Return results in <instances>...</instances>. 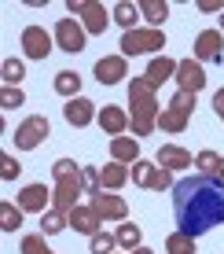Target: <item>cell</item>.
Wrapping results in <instances>:
<instances>
[{"label":"cell","instance_id":"cell-1","mask_svg":"<svg viewBox=\"0 0 224 254\" xmlns=\"http://www.w3.org/2000/svg\"><path fill=\"white\" fill-rule=\"evenodd\" d=\"M173 221L177 232L202 236L224 225V185L210 173H195L173 185Z\"/></svg>","mask_w":224,"mask_h":254},{"label":"cell","instance_id":"cell-2","mask_svg":"<svg viewBox=\"0 0 224 254\" xmlns=\"http://www.w3.org/2000/svg\"><path fill=\"white\" fill-rule=\"evenodd\" d=\"M129 107H133V136H151L154 126H158V100H154V85L147 77H133L129 81Z\"/></svg>","mask_w":224,"mask_h":254},{"label":"cell","instance_id":"cell-3","mask_svg":"<svg viewBox=\"0 0 224 254\" xmlns=\"http://www.w3.org/2000/svg\"><path fill=\"white\" fill-rule=\"evenodd\" d=\"M191 111H195V96L177 89V96L169 100V107H162L158 126L166 129V133H184V129H187V122H191Z\"/></svg>","mask_w":224,"mask_h":254},{"label":"cell","instance_id":"cell-4","mask_svg":"<svg viewBox=\"0 0 224 254\" xmlns=\"http://www.w3.org/2000/svg\"><path fill=\"white\" fill-rule=\"evenodd\" d=\"M158 48H166V33L162 30H125L122 33V56H147V52H158Z\"/></svg>","mask_w":224,"mask_h":254},{"label":"cell","instance_id":"cell-5","mask_svg":"<svg viewBox=\"0 0 224 254\" xmlns=\"http://www.w3.org/2000/svg\"><path fill=\"white\" fill-rule=\"evenodd\" d=\"M66 11H70V19H74V15L81 19L85 33H103V30H107V22H110V11L103 4H96V0H70Z\"/></svg>","mask_w":224,"mask_h":254},{"label":"cell","instance_id":"cell-6","mask_svg":"<svg viewBox=\"0 0 224 254\" xmlns=\"http://www.w3.org/2000/svg\"><path fill=\"white\" fill-rule=\"evenodd\" d=\"M48 133H51L48 118H45V115H30L19 129H15V147H19V151H33V147L45 144Z\"/></svg>","mask_w":224,"mask_h":254},{"label":"cell","instance_id":"cell-7","mask_svg":"<svg viewBox=\"0 0 224 254\" xmlns=\"http://www.w3.org/2000/svg\"><path fill=\"white\" fill-rule=\"evenodd\" d=\"M85 26L77 19H59L55 22V48L70 52V56H77V52H85Z\"/></svg>","mask_w":224,"mask_h":254},{"label":"cell","instance_id":"cell-8","mask_svg":"<svg viewBox=\"0 0 224 254\" xmlns=\"http://www.w3.org/2000/svg\"><path fill=\"white\" fill-rule=\"evenodd\" d=\"M77 195H85L81 173H77V177H59L55 188H51V206L63 210V214H70V210L77 206Z\"/></svg>","mask_w":224,"mask_h":254},{"label":"cell","instance_id":"cell-9","mask_svg":"<svg viewBox=\"0 0 224 254\" xmlns=\"http://www.w3.org/2000/svg\"><path fill=\"white\" fill-rule=\"evenodd\" d=\"M51 45H55V33H48L45 26H26L22 30V52L30 59H48Z\"/></svg>","mask_w":224,"mask_h":254},{"label":"cell","instance_id":"cell-10","mask_svg":"<svg viewBox=\"0 0 224 254\" xmlns=\"http://www.w3.org/2000/svg\"><path fill=\"white\" fill-rule=\"evenodd\" d=\"M173 81H177V89H180V92H191V96H195V92H202V89H206V70H202L199 59H180Z\"/></svg>","mask_w":224,"mask_h":254},{"label":"cell","instance_id":"cell-11","mask_svg":"<svg viewBox=\"0 0 224 254\" xmlns=\"http://www.w3.org/2000/svg\"><path fill=\"white\" fill-rule=\"evenodd\" d=\"M195 59L199 63H224V33L221 30H202L195 37Z\"/></svg>","mask_w":224,"mask_h":254},{"label":"cell","instance_id":"cell-12","mask_svg":"<svg viewBox=\"0 0 224 254\" xmlns=\"http://www.w3.org/2000/svg\"><path fill=\"white\" fill-rule=\"evenodd\" d=\"M103 221H129V203L122 195H110V191H99V195H92L89 203Z\"/></svg>","mask_w":224,"mask_h":254},{"label":"cell","instance_id":"cell-13","mask_svg":"<svg viewBox=\"0 0 224 254\" xmlns=\"http://www.w3.org/2000/svg\"><path fill=\"white\" fill-rule=\"evenodd\" d=\"M63 118L70 122L74 129H85V126H92V122L99 118V111H96V103H92V100H85V96H74V100H66Z\"/></svg>","mask_w":224,"mask_h":254},{"label":"cell","instance_id":"cell-14","mask_svg":"<svg viewBox=\"0 0 224 254\" xmlns=\"http://www.w3.org/2000/svg\"><path fill=\"white\" fill-rule=\"evenodd\" d=\"M96 122L103 126V133H107L110 140H114V136H125V129L133 126L129 111H125V107H114V103H107V107L99 111V118H96Z\"/></svg>","mask_w":224,"mask_h":254},{"label":"cell","instance_id":"cell-15","mask_svg":"<svg viewBox=\"0 0 224 254\" xmlns=\"http://www.w3.org/2000/svg\"><path fill=\"white\" fill-rule=\"evenodd\" d=\"M122 77H129L125 56H103L99 63H96V81L99 85H118Z\"/></svg>","mask_w":224,"mask_h":254},{"label":"cell","instance_id":"cell-16","mask_svg":"<svg viewBox=\"0 0 224 254\" xmlns=\"http://www.w3.org/2000/svg\"><path fill=\"white\" fill-rule=\"evenodd\" d=\"M110 162H122V166L140 162V140L136 136H114L110 140Z\"/></svg>","mask_w":224,"mask_h":254},{"label":"cell","instance_id":"cell-17","mask_svg":"<svg viewBox=\"0 0 224 254\" xmlns=\"http://www.w3.org/2000/svg\"><path fill=\"white\" fill-rule=\"evenodd\" d=\"M66 217H70V229H74V232H85V236H96L99 225H103V217H99L92 206H74Z\"/></svg>","mask_w":224,"mask_h":254},{"label":"cell","instance_id":"cell-18","mask_svg":"<svg viewBox=\"0 0 224 254\" xmlns=\"http://www.w3.org/2000/svg\"><path fill=\"white\" fill-rule=\"evenodd\" d=\"M48 199H51V188H45V185H26L19 191V206L22 210H33V214H45Z\"/></svg>","mask_w":224,"mask_h":254},{"label":"cell","instance_id":"cell-19","mask_svg":"<svg viewBox=\"0 0 224 254\" xmlns=\"http://www.w3.org/2000/svg\"><path fill=\"white\" fill-rule=\"evenodd\" d=\"M133 177L129 173V166L122 162H107V166H99V188L103 191H118V188H125V181Z\"/></svg>","mask_w":224,"mask_h":254},{"label":"cell","instance_id":"cell-20","mask_svg":"<svg viewBox=\"0 0 224 254\" xmlns=\"http://www.w3.org/2000/svg\"><path fill=\"white\" fill-rule=\"evenodd\" d=\"M154 162L166 166V170H184V166H191L195 159H191V151H184V147H177V144H162Z\"/></svg>","mask_w":224,"mask_h":254},{"label":"cell","instance_id":"cell-21","mask_svg":"<svg viewBox=\"0 0 224 254\" xmlns=\"http://www.w3.org/2000/svg\"><path fill=\"white\" fill-rule=\"evenodd\" d=\"M147 81L154 85V89H158L162 81H169V77H177V59H169V56H158V59H151L147 63Z\"/></svg>","mask_w":224,"mask_h":254},{"label":"cell","instance_id":"cell-22","mask_svg":"<svg viewBox=\"0 0 224 254\" xmlns=\"http://www.w3.org/2000/svg\"><path fill=\"white\" fill-rule=\"evenodd\" d=\"M140 4H129V0H118L114 7H110V22L125 26V30H136V22H140Z\"/></svg>","mask_w":224,"mask_h":254},{"label":"cell","instance_id":"cell-23","mask_svg":"<svg viewBox=\"0 0 224 254\" xmlns=\"http://www.w3.org/2000/svg\"><path fill=\"white\" fill-rule=\"evenodd\" d=\"M140 15L151 22V30H162V22L169 19V4L166 0H140Z\"/></svg>","mask_w":224,"mask_h":254},{"label":"cell","instance_id":"cell-24","mask_svg":"<svg viewBox=\"0 0 224 254\" xmlns=\"http://www.w3.org/2000/svg\"><path fill=\"white\" fill-rule=\"evenodd\" d=\"M51 85H55V92H59V96H66V100L81 96V74H77V70H59Z\"/></svg>","mask_w":224,"mask_h":254},{"label":"cell","instance_id":"cell-25","mask_svg":"<svg viewBox=\"0 0 224 254\" xmlns=\"http://www.w3.org/2000/svg\"><path fill=\"white\" fill-rule=\"evenodd\" d=\"M177 181H173V173L166 170V166H158L154 162L151 170H147V177H143V188H151V191H166V188H173Z\"/></svg>","mask_w":224,"mask_h":254},{"label":"cell","instance_id":"cell-26","mask_svg":"<svg viewBox=\"0 0 224 254\" xmlns=\"http://www.w3.org/2000/svg\"><path fill=\"white\" fill-rule=\"evenodd\" d=\"M66 225H70V217H66L63 210H55V206H48L45 214H41V232H45V236H55V232H63Z\"/></svg>","mask_w":224,"mask_h":254},{"label":"cell","instance_id":"cell-27","mask_svg":"<svg viewBox=\"0 0 224 254\" xmlns=\"http://www.w3.org/2000/svg\"><path fill=\"white\" fill-rule=\"evenodd\" d=\"M166 254H195V236H187V232H169V236H166Z\"/></svg>","mask_w":224,"mask_h":254},{"label":"cell","instance_id":"cell-28","mask_svg":"<svg viewBox=\"0 0 224 254\" xmlns=\"http://www.w3.org/2000/svg\"><path fill=\"white\" fill-rule=\"evenodd\" d=\"M118 247H125V251H136L140 247V240H143V232H140V225H133V221H125V225H118Z\"/></svg>","mask_w":224,"mask_h":254},{"label":"cell","instance_id":"cell-29","mask_svg":"<svg viewBox=\"0 0 224 254\" xmlns=\"http://www.w3.org/2000/svg\"><path fill=\"white\" fill-rule=\"evenodd\" d=\"M22 214H26L22 206L0 203V229H4V232H15V229H19V225H22Z\"/></svg>","mask_w":224,"mask_h":254},{"label":"cell","instance_id":"cell-30","mask_svg":"<svg viewBox=\"0 0 224 254\" xmlns=\"http://www.w3.org/2000/svg\"><path fill=\"white\" fill-rule=\"evenodd\" d=\"M0 74H4V85H11V89H19V81L26 77V66H22V59H4V66H0Z\"/></svg>","mask_w":224,"mask_h":254},{"label":"cell","instance_id":"cell-31","mask_svg":"<svg viewBox=\"0 0 224 254\" xmlns=\"http://www.w3.org/2000/svg\"><path fill=\"white\" fill-rule=\"evenodd\" d=\"M118 247V236H110V232H96V236H89V251L92 254H110Z\"/></svg>","mask_w":224,"mask_h":254},{"label":"cell","instance_id":"cell-32","mask_svg":"<svg viewBox=\"0 0 224 254\" xmlns=\"http://www.w3.org/2000/svg\"><path fill=\"white\" fill-rule=\"evenodd\" d=\"M22 254H55L45 243V232H33V236H22Z\"/></svg>","mask_w":224,"mask_h":254},{"label":"cell","instance_id":"cell-33","mask_svg":"<svg viewBox=\"0 0 224 254\" xmlns=\"http://www.w3.org/2000/svg\"><path fill=\"white\" fill-rule=\"evenodd\" d=\"M81 185H85V195H99V170L96 166H81Z\"/></svg>","mask_w":224,"mask_h":254},{"label":"cell","instance_id":"cell-34","mask_svg":"<svg viewBox=\"0 0 224 254\" xmlns=\"http://www.w3.org/2000/svg\"><path fill=\"white\" fill-rule=\"evenodd\" d=\"M195 166H199V173H210V177H213L217 166H221V155L217 151H199V155H195Z\"/></svg>","mask_w":224,"mask_h":254},{"label":"cell","instance_id":"cell-35","mask_svg":"<svg viewBox=\"0 0 224 254\" xmlns=\"http://www.w3.org/2000/svg\"><path fill=\"white\" fill-rule=\"evenodd\" d=\"M77 173H81V166H77L74 159H59L55 166H51V177H55V181L59 177H77Z\"/></svg>","mask_w":224,"mask_h":254},{"label":"cell","instance_id":"cell-36","mask_svg":"<svg viewBox=\"0 0 224 254\" xmlns=\"http://www.w3.org/2000/svg\"><path fill=\"white\" fill-rule=\"evenodd\" d=\"M26 96L22 89H11V85H4V92H0V107H22Z\"/></svg>","mask_w":224,"mask_h":254},{"label":"cell","instance_id":"cell-37","mask_svg":"<svg viewBox=\"0 0 224 254\" xmlns=\"http://www.w3.org/2000/svg\"><path fill=\"white\" fill-rule=\"evenodd\" d=\"M19 173H22V166L15 162L11 155H4V159H0V177H4V181H15Z\"/></svg>","mask_w":224,"mask_h":254},{"label":"cell","instance_id":"cell-38","mask_svg":"<svg viewBox=\"0 0 224 254\" xmlns=\"http://www.w3.org/2000/svg\"><path fill=\"white\" fill-rule=\"evenodd\" d=\"M151 166H154V162H147V159L133 162V170H129V173H133V185H140V188H143V177H147V170H151Z\"/></svg>","mask_w":224,"mask_h":254},{"label":"cell","instance_id":"cell-39","mask_svg":"<svg viewBox=\"0 0 224 254\" xmlns=\"http://www.w3.org/2000/svg\"><path fill=\"white\" fill-rule=\"evenodd\" d=\"M213 111H217V118L224 122V89H217V92H213Z\"/></svg>","mask_w":224,"mask_h":254},{"label":"cell","instance_id":"cell-40","mask_svg":"<svg viewBox=\"0 0 224 254\" xmlns=\"http://www.w3.org/2000/svg\"><path fill=\"white\" fill-rule=\"evenodd\" d=\"M199 7H202V11H206V15H213V11H221V4H217V0H202V4H199Z\"/></svg>","mask_w":224,"mask_h":254},{"label":"cell","instance_id":"cell-41","mask_svg":"<svg viewBox=\"0 0 224 254\" xmlns=\"http://www.w3.org/2000/svg\"><path fill=\"white\" fill-rule=\"evenodd\" d=\"M213 177H217L221 185H224V159H221V166H217V173H213Z\"/></svg>","mask_w":224,"mask_h":254},{"label":"cell","instance_id":"cell-42","mask_svg":"<svg viewBox=\"0 0 224 254\" xmlns=\"http://www.w3.org/2000/svg\"><path fill=\"white\" fill-rule=\"evenodd\" d=\"M129 254H154L151 247H136V251H129Z\"/></svg>","mask_w":224,"mask_h":254},{"label":"cell","instance_id":"cell-43","mask_svg":"<svg viewBox=\"0 0 224 254\" xmlns=\"http://www.w3.org/2000/svg\"><path fill=\"white\" fill-rule=\"evenodd\" d=\"M221 33H224V11H221Z\"/></svg>","mask_w":224,"mask_h":254}]
</instances>
